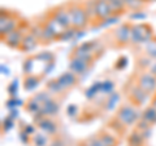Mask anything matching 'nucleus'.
<instances>
[{
  "instance_id": "obj_1",
  "label": "nucleus",
  "mask_w": 156,
  "mask_h": 146,
  "mask_svg": "<svg viewBox=\"0 0 156 146\" xmlns=\"http://www.w3.org/2000/svg\"><path fill=\"white\" fill-rule=\"evenodd\" d=\"M68 5V9H69L70 13V18H72V27L74 30H82L87 26L90 18L86 13V9L83 3H78V2H72Z\"/></svg>"
},
{
  "instance_id": "obj_2",
  "label": "nucleus",
  "mask_w": 156,
  "mask_h": 146,
  "mask_svg": "<svg viewBox=\"0 0 156 146\" xmlns=\"http://www.w3.org/2000/svg\"><path fill=\"white\" fill-rule=\"evenodd\" d=\"M51 16L55 18L65 30L72 27V18H70V13H69V9H68V5H58L56 8H53L51 11Z\"/></svg>"
},
{
  "instance_id": "obj_3",
  "label": "nucleus",
  "mask_w": 156,
  "mask_h": 146,
  "mask_svg": "<svg viewBox=\"0 0 156 146\" xmlns=\"http://www.w3.org/2000/svg\"><path fill=\"white\" fill-rule=\"evenodd\" d=\"M2 35L5 36L8 35L9 32H12L14 30H17V26H18V21L16 19V17L9 14L7 11H3L2 13Z\"/></svg>"
},
{
  "instance_id": "obj_4",
  "label": "nucleus",
  "mask_w": 156,
  "mask_h": 146,
  "mask_svg": "<svg viewBox=\"0 0 156 146\" xmlns=\"http://www.w3.org/2000/svg\"><path fill=\"white\" fill-rule=\"evenodd\" d=\"M113 16V11L109 5L108 0H95V17L99 21H104V19Z\"/></svg>"
},
{
  "instance_id": "obj_5",
  "label": "nucleus",
  "mask_w": 156,
  "mask_h": 146,
  "mask_svg": "<svg viewBox=\"0 0 156 146\" xmlns=\"http://www.w3.org/2000/svg\"><path fill=\"white\" fill-rule=\"evenodd\" d=\"M23 38H25V34H23L21 30H20V28H17V30L9 32L8 35L3 36V40L5 41L9 47L20 48V47H21V44H22Z\"/></svg>"
},
{
  "instance_id": "obj_6",
  "label": "nucleus",
  "mask_w": 156,
  "mask_h": 146,
  "mask_svg": "<svg viewBox=\"0 0 156 146\" xmlns=\"http://www.w3.org/2000/svg\"><path fill=\"white\" fill-rule=\"evenodd\" d=\"M117 119L124 124H131L136 119V113L130 108V106H122V108L119 110Z\"/></svg>"
},
{
  "instance_id": "obj_7",
  "label": "nucleus",
  "mask_w": 156,
  "mask_h": 146,
  "mask_svg": "<svg viewBox=\"0 0 156 146\" xmlns=\"http://www.w3.org/2000/svg\"><path fill=\"white\" fill-rule=\"evenodd\" d=\"M89 67V62H86L81 58H78L76 56H72L70 58V70L72 72H74L76 75H80L82 72H85Z\"/></svg>"
},
{
  "instance_id": "obj_8",
  "label": "nucleus",
  "mask_w": 156,
  "mask_h": 146,
  "mask_svg": "<svg viewBox=\"0 0 156 146\" xmlns=\"http://www.w3.org/2000/svg\"><path fill=\"white\" fill-rule=\"evenodd\" d=\"M156 87V76L152 74H143L139 79V88H142L144 92L152 91Z\"/></svg>"
},
{
  "instance_id": "obj_9",
  "label": "nucleus",
  "mask_w": 156,
  "mask_h": 146,
  "mask_svg": "<svg viewBox=\"0 0 156 146\" xmlns=\"http://www.w3.org/2000/svg\"><path fill=\"white\" fill-rule=\"evenodd\" d=\"M57 80L61 84L62 88L66 89V88H70V87L76 85V83H77V75L74 74V72H72V71L64 72V74L58 78Z\"/></svg>"
},
{
  "instance_id": "obj_10",
  "label": "nucleus",
  "mask_w": 156,
  "mask_h": 146,
  "mask_svg": "<svg viewBox=\"0 0 156 146\" xmlns=\"http://www.w3.org/2000/svg\"><path fill=\"white\" fill-rule=\"evenodd\" d=\"M37 44H38V39L34 36L31 32H27L25 35V38H23L22 44H21V47H20V49L29 52V51H33L34 48L37 47Z\"/></svg>"
},
{
  "instance_id": "obj_11",
  "label": "nucleus",
  "mask_w": 156,
  "mask_h": 146,
  "mask_svg": "<svg viewBox=\"0 0 156 146\" xmlns=\"http://www.w3.org/2000/svg\"><path fill=\"white\" fill-rule=\"evenodd\" d=\"M108 3L112 8V11H113V14L122 13V12H125V9L128 8V5H126V3L124 0H108Z\"/></svg>"
},
{
  "instance_id": "obj_12",
  "label": "nucleus",
  "mask_w": 156,
  "mask_h": 146,
  "mask_svg": "<svg viewBox=\"0 0 156 146\" xmlns=\"http://www.w3.org/2000/svg\"><path fill=\"white\" fill-rule=\"evenodd\" d=\"M39 127H41L42 129H44L46 132H48V133L53 132L55 128H56L55 124H53L50 119H46V118H43L42 120H39Z\"/></svg>"
},
{
  "instance_id": "obj_13",
  "label": "nucleus",
  "mask_w": 156,
  "mask_h": 146,
  "mask_svg": "<svg viewBox=\"0 0 156 146\" xmlns=\"http://www.w3.org/2000/svg\"><path fill=\"white\" fill-rule=\"evenodd\" d=\"M133 98L136 104H142V102L147 98V92H144L142 88H136L133 92Z\"/></svg>"
},
{
  "instance_id": "obj_14",
  "label": "nucleus",
  "mask_w": 156,
  "mask_h": 146,
  "mask_svg": "<svg viewBox=\"0 0 156 146\" xmlns=\"http://www.w3.org/2000/svg\"><path fill=\"white\" fill-rule=\"evenodd\" d=\"M143 118H144V120H147L148 123H156V109L154 106H151V108H148L144 111Z\"/></svg>"
},
{
  "instance_id": "obj_15",
  "label": "nucleus",
  "mask_w": 156,
  "mask_h": 146,
  "mask_svg": "<svg viewBox=\"0 0 156 146\" xmlns=\"http://www.w3.org/2000/svg\"><path fill=\"white\" fill-rule=\"evenodd\" d=\"M38 83H39V79H38L37 76L27 75V76L25 78V89H27V91L33 89L34 87L38 85Z\"/></svg>"
},
{
  "instance_id": "obj_16",
  "label": "nucleus",
  "mask_w": 156,
  "mask_h": 146,
  "mask_svg": "<svg viewBox=\"0 0 156 146\" xmlns=\"http://www.w3.org/2000/svg\"><path fill=\"white\" fill-rule=\"evenodd\" d=\"M100 140L103 141V144L105 146H115L116 145V140L112 137L111 134H103V136H100Z\"/></svg>"
},
{
  "instance_id": "obj_17",
  "label": "nucleus",
  "mask_w": 156,
  "mask_h": 146,
  "mask_svg": "<svg viewBox=\"0 0 156 146\" xmlns=\"http://www.w3.org/2000/svg\"><path fill=\"white\" fill-rule=\"evenodd\" d=\"M129 142L131 146H140V142H142V134H133L129 138Z\"/></svg>"
},
{
  "instance_id": "obj_18",
  "label": "nucleus",
  "mask_w": 156,
  "mask_h": 146,
  "mask_svg": "<svg viewBox=\"0 0 156 146\" xmlns=\"http://www.w3.org/2000/svg\"><path fill=\"white\" fill-rule=\"evenodd\" d=\"M128 8H138L140 7V0H124Z\"/></svg>"
},
{
  "instance_id": "obj_19",
  "label": "nucleus",
  "mask_w": 156,
  "mask_h": 146,
  "mask_svg": "<svg viewBox=\"0 0 156 146\" xmlns=\"http://www.w3.org/2000/svg\"><path fill=\"white\" fill-rule=\"evenodd\" d=\"M151 74L156 76V64H154V66L151 67Z\"/></svg>"
},
{
  "instance_id": "obj_20",
  "label": "nucleus",
  "mask_w": 156,
  "mask_h": 146,
  "mask_svg": "<svg viewBox=\"0 0 156 146\" xmlns=\"http://www.w3.org/2000/svg\"><path fill=\"white\" fill-rule=\"evenodd\" d=\"M152 106H154V108L156 109V97H155V98H154V102H152Z\"/></svg>"
}]
</instances>
